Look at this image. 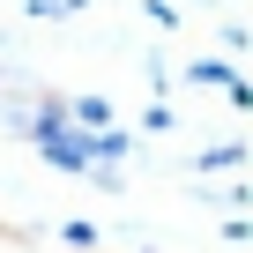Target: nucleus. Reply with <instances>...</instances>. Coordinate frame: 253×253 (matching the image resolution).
Masks as SVG:
<instances>
[{
	"mask_svg": "<svg viewBox=\"0 0 253 253\" xmlns=\"http://www.w3.org/2000/svg\"><path fill=\"white\" fill-rule=\"evenodd\" d=\"M186 75H194V82H209V89H231V75H238V67H231V60H194Z\"/></svg>",
	"mask_w": 253,
	"mask_h": 253,
	"instance_id": "f257e3e1",
	"label": "nucleus"
},
{
	"mask_svg": "<svg viewBox=\"0 0 253 253\" xmlns=\"http://www.w3.org/2000/svg\"><path fill=\"white\" fill-rule=\"evenodd\" d=\"M238 157H246V142H216V149H201L194 164H201V171H231Z\"/></svg>",
	"mask_w": 253,
	"mask_h": 253,
	"instance_id": "f03ea898",
	"label": "nucleus"
},
{
	"mask_svg": "<svg viewBox=\"0 0 253 253\" xmlns=\"http://www.w3.org/2000/svg\"><path fill=\"white\" fill-rule=\"evenodd\" d=\"M60 238H67L75 253H97V223H60Z\"/></svg>",
	"mask_w": 253,
	"mask_h": 253,
	"instance_id": "7ed1b4c3",
	"label": "nucleus"
}]
</instances>
